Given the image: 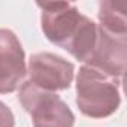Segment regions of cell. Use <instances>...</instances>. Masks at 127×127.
I'll return each mask as SVG.
<instances>
[{"label": "cell", "mask_w": 127, "mask_h": 127, "mask_svg": "<svg viewBox=\"0 0 127 127\" xmlns=\"http://www.w3.org/2000/svg\"><path fill=\"white\" fill-rule=\"evenodd\" d=\"M100 27L115 36H127V3L126 2H100L99 5Z\"/></svg>", "instance_id": "obj_7"}, {"label": "cell", "mask_w": 127, "mask_h": 127, "mask_svg": "<svg viewBox=\"0 0 127 127\" xmlns=\"http://www.w3.org/2000/svg\"><path fill=\"white\" fill-rule=\"evenodd\" d=\"M18 100L30 114L33 127H73L75 124L73 112L58 94L40 90L30 81L21 85Z\"/></svg>", "instance_id": "obj_3"}, {"label": "cell", "mask_w": 127, "mask_h": 127, "mask_svg": "<svg viewBox=\"0 0 127 127\" xmlns=\"http://www.w3.org/2000/svg\"><path fill=\"white\" fill-rule=\"evenodd\" d=\"M37 6L42 9L40 24L46 39L85 63L97 39V24L67 2H45Z\"/></svg>", "instance_id": "obj_1"}, {"label": "cell", "mask_w": 127, "mask_h": 127, "mask_svg": "<svg viewBox=\"0 0 127 127\" xmlns=\"http://www.w3.org/2000/svg\"><path fill=\"white\" fill-rule=\"evenodd\" d=\"M97 27V39L85 63L105 75L121 79L126 72L127 36H115L105 32L100 26Z\"/></svg>", "instance_id": "obj_5"}, {"label": "cell", "mask_w": 127, "mask_h": 127, "mask_svg": "<svg viewBox=\"0 0 127 127\" xmlns=\"http://www.w3.org/2000/svg\"><path fill=\"white\" fill-rule=\"evenodd\" d=\"M15 126V118L12 111L5 105L3 102H0V127H14Z\"/></svg>", "instance_id": "obj_8"}, {"label": "cell", "mask_w": 127, "mask_h": 127, "mask_svg": "<svg viewBox=\"0 0 127 127\" xmlns=\"http://www.w3.org/2000/svg\"><path fill=\"white\" fill-rule=\"evenodd\" d=\"M121 79L105 75L90 66L79 67L76 76V105L90 118H106L121 103Z\"/></svg>", "instance_id": "obj_2"}, {"label": "cell", "mask_w": 127, "mask_h": 127, "mask_svg": "<svg viewBox=\"0 0 127 127\" xmlns=\"http://www.w3.org/2000/svg\"><path fill=\"white\" fill-rule=\"evenodd\" d=\"M75 66L52 52H37L29 60L30 82L45 91L67 90L73 81Z\"/></svg>", "instance_id": "obj_4"}, {"label": "cell", "mask_w": 127, "mask_h": 127, "mask_svg": "<svg viewBox=\"0 0 127 127\" xmlns=\"http://www.w3.org/2000/svg\"><path fill=\"white\" fill-rule=\"evenodd\" d=\"M27 73L26 54L12 30L0 29V93H14Z\"/></svg>", "instance_id": "obj_6"}]
</instances>
